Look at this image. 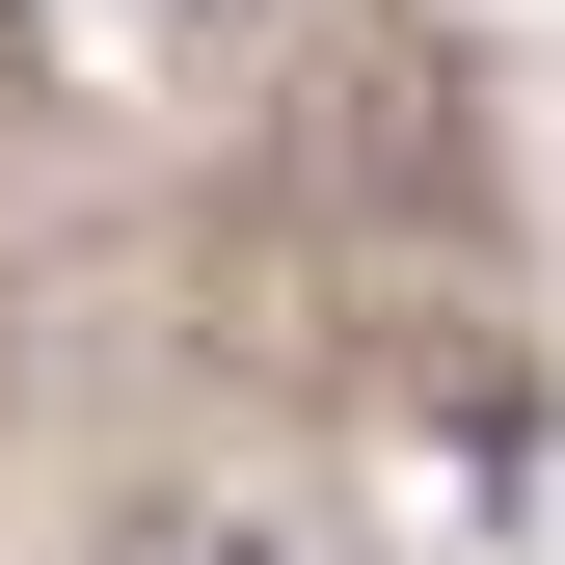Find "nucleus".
Segmentation results:
<instances>
[{
  "label": "nucleus",
  "mask_w": 565,
  "mask_h": 565,
  "mask_svg": "<svg viewBox=\"0 0 565 565\" xmlns=\"http://www.w3.org/2000/svg\"><path fill=\"white\" fill-rule=\"evenodd\" d=\"M135 565H243V539H135Z\"/></svg>",
  "instance_id": "f257e3e1"
}]
</instances>
